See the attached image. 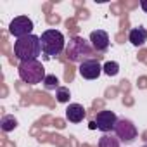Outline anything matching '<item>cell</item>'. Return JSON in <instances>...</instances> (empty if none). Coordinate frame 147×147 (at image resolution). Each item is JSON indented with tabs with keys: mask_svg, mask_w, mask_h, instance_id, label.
<instances>
[{
	"mask_svg": "<svg viewBox=\"0 0 147 147\" xmlns=\"http://www.w3.org/2000/svg\"><path fill=\"white\" fill-rule=\"evenodd\" d=\"M40 54H42V42H40V36L36 35H30L14 42V55L21 62L36 61Z\"/></svg>",
	"mask_w": 147,
	"mask_h": 147,
	"instance_id": "1",
	"label": "cell"
},
{
	"mask_svg": "<svg viewBox=\"0 0 147 147\" xmlns=\"http://www.w3.org/2000/svg\"><path fill=\"white\" fill-rule=\"evenodd\" d=\"M94 47L88 40H85L83 36H71L67 45H66V57L71 61V62H85V61H90L92 55H94Z\"/></svg>",
	"mask_w": 147,
	"mask_h": 147,
	"instance_id": "2",
	"label": "cell"
},
{
	"mask_svg": "<svg viewBox=\"0 0 147 147\" xmlns=\"http://www.w3.org/2000/svg\"><path fill=\"white\" fill-rule=\"evenodd\" d=\"M40 42H42V52L49 57H55V55L62 54L66 50V45H67L64 40V35L59 30L43 31L40 36Z\"/></svg>",
	"mask_w": 147,
	"mask_h": 147,
	"instance_id": "3",
	"label": "cell"
},
{
	"mask_svg": "<svg viewBox=\"0 0 147 147\" xmlns=\"http://www.w3.org/2000/svg\"><path fill=\"white\" fill-rule=\"evenodd\" d=\"M18 73H19V78L28 83V85H38V83H43L45 80V67L43 64L36 59V61H26V62H21L19 67H18Z\"/></svg>",
	"mask_w": 147,
	"mask_h": 147,
	"instance_id": "4",
	"label": "cell"
},
{
	"mask_svg": "<svg viewBox=\"0 0 147 147\" xmlns=\"http://www.w3.org/2000/svg\"><path fill=\"white\" fill-rule=\"evenodd\" d=\"M114 135L119 138L121 144L128 145V144L135 142L138 131H137V126H135L130 119L121 118V119H118V123H116V126H114Z\"/></svg>",
	"mask_w": 147,
	"mask_h": 147,
	"instance_id": "5",
	"label": "cell"
},
{
	"mask_svg": "<svg viewBox=\"0 0 147 147\" xmlns=\"http://www.w3.org/2000/svg\"><path fill=\"white\" fill-rule=\"evenodd\" d=\"M33 28H35V24H33V21L28 16H18V18H14L11 21L9 33L19 40V38H24V36L33 35Z\"/></svg>",
	"mask_w": 147,
	"mask_h": 147,
	"instance_id": "6",
	"label": "cell"
},
{
	"mask_svg": "<svg viewBox=\"0 0 147 147\" xmlns=\"http://www.w3.org/2000/svg\"><path fill=\"white\" fill-rule=\"evenodd\" d=\"M118 116L113 113V111H99L97 114H95V119H94V123H95V126H97V130H100L102 133H111V131H114V126H116V123H118Z\"/></svg>",
	"mask_w": 147,
	"mask_h": 147,
	"instance_id": "7",
	"label": "cell"
},
{
	"mask_svg": "<svg viewBox=\"0 0 147 147\" xmlns=\"http://www.w3.org/2000/svg\"><path fill=\"white\" fill-rule=\"evenodd\" d=\"M78 71H80L82 78H85V80H97V78L100 76V73H104V71H102V66H100L99 61H95V59H90V61L82 62Z\"/></svg>",
	"mask_w": 147,
	"mask_h": 147,
	"instance_id": "8",
	"label": "cell"
},
{
	"mask_svg": "<svg viewBox=\"0 0 147 147\" xmlns=\"http://www.w3.org/2000/svg\"><path fill=\"white\" fill-rule=\"evenodd\" d=\"M90 43L95 52H106L109 49V35L104 30H95L90 33Z\"/></svg>",
	"mask_w": 147,
	"mask_h": 147,
	"instance_id": "9",
	"label": "cell"
},
{
	"mask_svg": "<svg viewBox=\"0 0 147 147\" xmlns=\"http://www.w3.org/2000/svg\"><path fill=\"white\" fill-rule=\"evenodd\" d=\"M87 116V111L82 104H69L67 109H66V119L71 121V123H82L83 118Z\"/></svg>",
	"mask_w": 147,
	"mask_h": 147,
	"instance_id": "10",
	"label": "cell"
},
{
	"mask_svg": "<svg viewBox=\"0 0 147 147\" xmlns=\"http://www.w3.org/2000/svg\"><path fill=\"white\" fill-rule=\"evenodd\" d=\"M128 42L133 45V47H142L145 42H147V30L138 26V28H131L130 33H128Z\"/></svg>",
	"mask_w": 147,
	"mask_h": 147,
	"instance_id": "11",
	"label": "cell"
},
{
	"mask_svg": "<svg viewBox=\"0 0 147 147\" xmlns=\"http://www.w3.org/2000/svg\"><path fill=\"white\" fill-rule=\"evenodd\" d=\"M0 128H2V131L9 133V131L18 128V119L14 116H11V114H5V116H2V119H0Z\"/></svg>",
	"mask_w": 147,
	"mask_h": 147,
	"instance_id": "12",
	"label": "cell"
},
{
	"mask_svg": "<svg viewBox=\"0 0 147 147\" xmlns=\"http://www.w3.org/2000/svg\"><path fill=\"white\" fill-rule=\"evenodd\" d=\"M121 142L116 135H111V133H104L100 138H99V147H119Z\"/></svg>",
	"mask_w": 147,
	"mask_h": 147,
	"instance_id": "13",
	"label": "cell"
},
{
	"mask_svg": "<svg viewBox=\"0 0 147 147\" xmlns=\"http://www.w3.org/2000/svg\"><path fill=\"white\" fill-rule=\"evenodd\" d=\"M102 71L106 73L107 76H116L118 73H119V64L114 62V61H107V62L102 66Z\"/></svg>",
	"mask_w": 147,
	"mask_h": 147,
	"instance_id": "14",
	"label": "cell"
},
{
	"mask_svg": "<svg viewBox=\"0 0 147 147\" xmlns=\"http://www.w3.org/2000/svg\"><path fill=\"white\" fill-rule=\"evenodd\" d=\"M55 97H57V102L66 104V102H69V99H71V92H69V88H66V87H59V88L55 90Z\"/></svg>",
	"mask_w": 147,
	"mask_h": 147,
	"instance_id": "15",
	"label": "cell"
},
{
	"mask_svg": "<svg viewBox=\"0 0 147 147\" xmlns=\"http://www.w3.org/2000/svg\"><path fill=\"white\" fill-rule=\"evenodd\" d=\"M43 87H45L47 90H57V88H59V80H57V76L47 75L45 80H43Z\"/></svg>",
	"mask_w": 147,
	"mask_h": 147,
	"instance_id": "16",
	"label": "cell"
},
{
	"mask_svg": "<svg viewBox=\"0 0 147 147\" xmlns=\"http://www.w3.org/2000/svg\"><path fill=\"white\" fill-rule=\"evenodd\" d=\"M140 7H142V11L147 14V0H142V2H140Z\"/></svg>",
	"mask_w": 147,
	"mask_h": 147,
	"instance_id": "17",
	"label": "cell"
},
{
	"mask_svg": "<svg viewBox=\"0 0 147 147\" xmlns=\"http://www.w3.org/2000/svg\"><path fill=\"white\" fill-rule=\"evenodd\" d=\"M142 147H147V145H142Z\"/></svg>",
	"mask_w": 147,
	"mask_h": 147,
	"instance_id": "18",
	"label": "cell"
}]
</instances>
